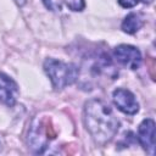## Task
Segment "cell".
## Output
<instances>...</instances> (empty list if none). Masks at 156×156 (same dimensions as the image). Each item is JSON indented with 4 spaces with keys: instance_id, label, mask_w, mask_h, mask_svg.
<instances>
[{
    "instance_id": "cell-7",
    "label": "cell",
    "mask_w": 156,
    "mask_h": 156,
    "mask_svg": "<svg viewBox=\"0 0 156 156\" xmlns=\"http://www.w3.org/2000/svg\"><path fill=\"white\" fill-rule=\"evenodd\" d=\"M139 144L149 154L154 155L155 152V121L152 118H145L138 127Z\"/></svg>"
},
{
    "instance_id": "cell-1",
    "label": "cell",
    "mask_w": 156,
    "mask_h": 156,
    "mask_svg": "<svg viewBox=\"0 0 156 156\" xmlns=\"http://www.w3.org/2000/svg\"><path fill=\"white\" fill-rule=\"evenodd\" d=\"M83 119L93 140L101 146L110 143L119 128V121L112 108L101 99H91L85 102Z\"/></svg>"
},
{
    "instance_id": "cell-11",
    "label": "cell",
    "mask_w": 156,
    "mask_h": 156,
    "mask_svg": "<svg viewBox=\"0 0 156 156\" xmlns=\"http://www.w3.org/2000/svg\"><path fill=\"white\" fill-rule=\"evenodd\" d=\"M117 1L124 9H132V7L136 6L139 2V0H117Z\"/></svg>"
},
{
    "instance_id": "cell-3",
    "label": "cell",
    "mask_w": 156,
    "mask_h": 156,
    "mask_svg": "<svg viewBox=\"0 0 156 156\" xmlns=\"http://www.w3.org/2000/svg\"><path fill=\"white\" fill-rule=\"evenodd\" d=\"M82 68L84 76L89 74V82H88L89 84L91 82H100L104 79L113 80L118 76V71L115 67L112 60L105 52L95 54L88 57L84 61Z\"/></svg>"
},
{
    "instance_id": "cell-12",
    "label": "cell",
    "mask_w": 156,
    "mask_h": 156,
    "mask_svg": "<svg viewBox=\"0 0 156 156\" xmlns=\"http://www.w3.org/2000/svg\"><path fill=\"white\" fill-rule=\"evenodd\" d=\"M141 1H143V2H145V4H150L152 0H141Z\"/></svg>"
},
{
    "instance_id": "cell-5",
    "label": "cell",
    "mask_w": 156,
    "mask_h": 156,
    "mask_svg": "<svg viewBox=\"0 0 156 156\" xmlns=\"http://www.w3.org/2000/svg\"><path fill=\"white\" fill-rule=\"evenodd\" d=\"M113 56L118 63L129 69H138L141 65V52L133 45L121 44L116 46L113 49Z\"/></svg>"
},
{
    "instance_id": "cell-8",
    "label": "cell",
    "mask_w": 156,
    "mask_h": 156,
    "mask_svg": "<svg viewBox=\"0 0 156 156\" xmlns=\"http://www.w3.org/2000/svg\"><path fill=\"white\" fill-rule=\"evenodd\" d=\"M18 85L7 74L0 72V104L13 106L18 98Z\"/></svg>"
},
{
    "instance_id": "cell-4",
    "label": "cell",
    "mask_w": 156,
    "mask_h": 156,
    "mask_svg": "<svg viewBox=\"0 0 156 156\" xmlns=\"http://www.w3.org/2000/svg\"><path fill=\"white\" fill-rule=\"evenodd\" d=\"M49 144V134H48V127L45 122L40 118H35L30 128L28 130V145L29 147L37 152L43 154Z\"/></svg>"
},
{
    "instance_id": "cell-6",
    "label": "cell",
    "mask_w": 156,
    "mask_h": 156,
    "mask_svg": "<svg viewBox=\"0 0 156 156\" xmlns=\"http://www.w3.org/2000/svg\"><path fill=\"white\" fill-rule=\"evenodd\" d=\"M112 100L115 106L126 115H135L139 111V102L136 101L135 95L124 88H117L112 93Z\"/></svg>"
},
{
    "instance_id": "cell-9",
    "label": "cell",
    "mask_w": 156,
    "mask_h": 156,
    "mask_svg": "<svg viewBox=\"0 0 156 156\" xmlns=\"http://www.w3.org/2000/svg\"><path fill=\"white\" fill-rule=\"evenodd\" d=\"M143 24H144V20L140 16V13L130 12L122 21L121 28L127 34H134V33H136L143 27Z\"/></svg>"
},
{
    "instance_id": "cell-10",
    "label": "cell",
    "mask_w": 156,
    "mask_h": 156,
    "mask_svg": "<svg viewBox=\"0 0 156 156\" xmlns=\"http://www.w3.org/2000/svg\"><path fill=\"white\" fill-rule=\"evenodd\" d=\"M65 1V4H66V6L69 9V10H72V11H82L83 9H84V6H85V2H84V0H63Z\"/></svg>"
},
{
    "instance_id": "cell-2",
    "label": "cell",
    "mask_w": 156,
    "mask_h": 156,
    "mask_svg": "<svg viewBox=\"0 0 156 156\" xmlns=\"http://www.w3.org/2000/svg\"><path fill=\"white\" fill-rule=\"evenodd\" d=\"M43 68L55 90H61L68 85H72L76 80H78L79 77V68L76 65L52 57L44 61Z\"/></svg>"
}]
</instances>
